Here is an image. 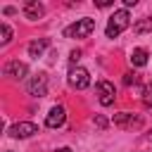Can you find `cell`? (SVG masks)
Segmentation results:
<instances>
[{
	"label": "cell",
	"mask_w": 152,
	"mask_h": 152,
	"mask_svg": "<svg viewBox=\"0 0 152 152\" xmlns=\"http://www.w3.org/2000/svg\"><path fill=\"white\" fill-rule=\"evenodd\" d=\"M142 102H145V107H152V81L145 86V90H142Z\"/></svg>",
	"instance_id": "15"
},
{
	"label": "cell",
	"mask_w": 152,
	"mask_h": 152,
	"mask_svg": "<svg viewBox=\"0 0 152 152\" xmlns=\"http://www.w3.org/2000/svg\"><path fill=\"white\" fill-rule=\"evenodd\" d=\"M124 83L126 86H133V83H138V76L133 71H128V74H124Z\"/></svg>",
	"instance_id": "16"
},
{
	"label": "cell",
	"mask_w": 152,
	"mask_h": 152,
	"mask_svg": "<svg viewBox=\"0 0 152 152\" xmlns=\"http://www.w3.org/2000/svg\"><path fill=\"white\" fill-rule=\"evenodd\" d=\"M28 93L36 95V97H43L48 93V74L45 71H38L31 81H28Z\"/></svg>",
	"instance_id": "5"
},
{
	"label": "cell",
	"mask_w": 152,
	"mask_h": 152,
	"mask_svg": "<svg viewBox=\"0 0 152 152\" xmlns=\"http://www.w3.org/2000/svg\"><path fill=\"white\" fill-rule=\"evenodd\" d=\"M95 31V19H78L76 24H71V26H66L64 28V36L66 38H88L90 33Z\"/></svg>",
	"instance_id": "2"
},
{
	"label": "cell",
	"mask_w": 152,
	"mask_h": 152,
	"mask_svg": "<svg viewBox=\"0 0 152 152\" xmlns=\"http://www.w3.org/2000/svg\"><path fill=\"white\" fill-rule=\"evenodd\" d=\"M48 45H50V40H48V38H38V40L28 43V55L38 59V57H40V55L45 52V48H48Z\"/></svg>",
	"instance_id": "11"
},
{
	"label": "cell",
	"mask_w": 152,
	"mask_h": 152,
	"mask_svg": "<svg viewBox=\"0 0 152 152\" xmlns=\"http://www.w3.org/2000/svg\"><path fill=\"white\" fill-rule=\"evenodd\" d=\"M133 33H152V17H142L133 24Z\"/></svg>",
	"instance_id": "13"
},
{
	"label": "cell",
	"mask_w": 152,
	"mask_h": 152,
	"mask_svg": "<svg viewBox=\"0 0 152 152\" xmlns=\"http://www.w3.org/2000/svg\"><path fill=\"white\" fill-rule=\"evenodd\" d=\"M0 33H2V45H7V43L12 40V28H10V26H7L5 21L0 24Z\"/></svg>",
	"instance_id": "14"
},
{
	"label": "cell",
	"mask_w": 152,
	"mask_h": 152,
	"mask_svg": "<svg viewBox=\"0 0 152 152\" xmlns=\"http://www.w3.org/2000/svg\"><path fill=\"white\" fill-rule=\"evenodd\" d=\"M26 71H28V69H26V64H24V62H19V59H14V62H10V64L5 66V74H7V76H12V78H24V76H26Z\"/></svg>",
	"instance_id": "10"
},
{
	"label": "cell",
	"mask_w": 152,
	"mask_h": 152,
	"mask_svg": "<svg viewBox=\"0 0 152 152\" xmlns=\"http://www.w3.org/2000/svg\"><path fill=\"white\" fill-rule=\"evenodd\" d=\"M69 59H71V64H76V62L81 59V50H71V55H69Z\"/></svg>",
	"instance_id": "17"
},
{
	"label": "cell",
	"mask_w": 152,
	"mask_h": 152,
	"mask_svg": "<svg viewBox=\"0 0 152 152\" xmlns=\"http://www.w3.org/2000/svg\"><path fill=\"white\" fill-rule=\"evenodd\" d=\"M128 24H131V14H128V10H119V12H114V14L109 17V21H107V28H104L107 38H116L121 31L128 28Z\"/></svg>",
	"instance_id": "1"
},
{
	"label": "cell",
	"mask_w": 152,
	"mask_h": 152,
	"mask_svg": "<svg viewBox=\"0 0 152 152\" xmlns=\"http://www.w3.org/2000/svg\"><path fill=\"white\" fill-rule=\"evenodd\" d=\"M135 5H138V0H124V10L126 7H135Z\"/></svg>",
	"instance_id": "19"
},
{
	"label": "cell",
	"mask_w": 152,
	"mask_h": 152,
	"mask_svg": "<svg viewBox=\"0 0 152 152\" xmlns=\"http://www.w3.org/2000/svg\"><path fill=\"white\" fill-rule=\"evenodd\" d=\"M95 124H97V126H100V128H104V126H107V121H104V119H102V116H95Z\"/></svg>",
	"instance_id": "20"
},
{
	"label": "cell",
	"mask_w": 152,
	"mask_h": 152,
	"mask_svg": "<svg viewBox=\"0 0 152 152\" xmlns=\"http://www.w3.org/2000/svg\"><path fill=\"white\" fill-rule=\"evenodd\" d=\"M57 152H71V147H59Z\"/></svg>",
	"instance_id": "21"
},
{
	"label": "cell",
	"mask_w": 152,
	"mask_h": 152,
	"mask_svg": "<svg viewBox=\"0 0 152 152\" xmlns=\"http://www.w3.org/2000/svg\"><path fill=\"white\" fill-rule=\"evenodd\" d=\"M36 133H38V126L31 124V121H19V124H14V126L10 128V135H12V138H31V135H36Z\"/></svg>",
	"instance_id": "7"
},
{
	"label": "cell",
	"mask_w": 152,
	"mask_h": 152,
	"mask_svg": "<svg viewBox=\"0 0 152 152\" xmlns=\"http://www.w3.org/2000/svg\"><path fill=\"white\" fill-rule=\"evenodd\" d=\"M95 5L97 7H109V5H114V0H95Z\"/></svg>",
	"instance_id": "18"
},
{
	"label": "cell",
	"mask_w": 152,
	"mask_h": 152,
	"mask_svg": "<svg viewBox=\"0 0 152 152\" xmlns=\"http://www.w3.org/2000/svg\"><path fill=\"white\" fill-rule=\"evenodd\" d=\"M69 86L76 88V90L88 88V86H90V74H88L83 66H74V69L69 71Z\"/></svg>",
	"instance_id": "3"
},
{
	"label": "cell",
	"mask_w": 152,
	"mask_h": 152,
	"mask_svg": "<svg viewBox=\"0 0 152 152\" xmlns=\"http://www.w3.org/2000/svg\"><path fill=\"white\" fill-rule=\"evenodd\" d=\"M43 14H45V7H43L40 2H36V0H28V2H24V17H26V19L36 21V19H40Z\"/></svg>",
	"instance_id": "9"
},
{
	"label": "cell",
	"mask_w": 152,
	"mask_h": 152,
	"mask_svg": "<svg viewBox=\"0 0 152 152\" xmlns=\"http://www.w3.org/2000/svg\"><path fill=\"white\" fill-rule=\"evenodd\" d=\"M131 64L133 66H145L147 64V50L145 48H135L131 52Z\"/></svg>",
	"instance_id": "12"
},
{
	"label": "cell",
	"mask_w": 152,
	"mask_h": 152,
	"mask_svg": "<svg viewBox=\"0 0 152 152\" xmlns=\"http://www.w3.org/2000/svg\"><path fill=\"white\" fill-rule=\"evenodd\" d=\"M114 97H116L114 83H109V81H97V100H100V104H102V107H109V104L114 102Z\"/></svg>",
	"instance_id": "4"
},
{
	"label": "cell",
	"mask_w": 152,
	"mask_h": 152,
	"mask_svg": "<svg viewBox=\"0 0 152 152\" xmlns=\"http://www.w3.org/2000/svg\"><path fill=\"white\" fill-rule=\"evenodd\" d=\"M64 121H66V112H64L62 104H55L50 109V114L45 116V126L48 128H59V126H64Z\"/></svg>",
	"instance_id": "6"
},
{
	"label": "cell",
	"mask_w": 152,
	"mask_h": 152,
	"mask_svg": "<svg viewBox=\"0 0 152 152\" xmlns=\"http://www.w3.org/2000/svg\"><path fill=\"white\" fill-rule=\"evenodd\" d=\"M114 126H119V128H140L142 126V119L140 116H133L128 112H121V114H114Z\"/></svg>",
	"instance_id": "8"
}]
</instances>
